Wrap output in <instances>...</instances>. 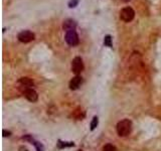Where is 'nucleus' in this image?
<instances>
[{"label": "nucleus", "instance_id": "4468645a", "mask_svg": "<svg viewBox=\"0 0 161 151\" xmlns=\"http://www.w3.org/2000/svg\"><path fill=\"white\" fill-rule=\"evenodd\" d=\"M80 2V0H70L69 1V7L70 8H75L78 5Z\"/></svg>", "mask_w": 161, "mask_h": 151}, {"label": "nucleus", "instance_id": "39448f33", "mask_svg": "<svg viewBox=\"0 0 161 151\" xmlns=\"http://www.w3.org/2000/svg\"><path fill=\"white\" fill-rule=\"evenodd\" d=\"M84 71V63L83 59L80 57H77L73 59L71 62V72L75 73L76 75L80 74Z\"/></svg>", "mask_w": 161, "mask_h": 151}, {"label": "nucleus", "instance_id": "7ed1b4c3", "mask_svg": "<svg viewBox=\"0 0 161 151\" xmlns=\"http://www.w3.org/2000/svg\"><path fill=\"white\" fill-rule=\"evenodd\" d=\"M17 38L20 43H28L30 42H32L35 38V35L33 33H31L30 30H22L21 33H18L17 35Z\"/></svg>", "mask_w": 161, "mask_h": 151}, {"label": "nucleus", "instance_id": "f03ea898", "mask_svg": "<svg viewBox=\"0 0 161 151\" xmlns=\"http://www.w3.org/2000/svg\"><path fill=\"white\" fill-rule=\"evenodd\" d=\"M135 11L132 7H124L120 11V18L125 22H130L134 19Z\"/></svg>", "mask_w": 161, "mask_h": 151}, {"label": "nucleus", "instance_id": "f257e3e1", "mask_svg": "<svg viewBox=\"0 0 161 151\" xmlns=\"http://www.w3.org/2000/svg\"><path fill=\"white\" fill-rule=\"evenodd\" d=\"M131 130H132V123L131 121L127 120V119L120 121L117 124V132L119 136H122V137L127 136L130 134Z\"/></svg>", "mask_w": 161, "mask_h": 151}, {"label": "nucleus", "instance_id": "dca6fc26", "mask_svg": "<svg viewBox=\"0 0 161 151\" xmlns=\"http://www.w3.org/2000/svg\"><path fill=\"white\" fill-rule=\"evenodd\" d=\"M122 1H123V2H129L130 0H122Z\"/></svg>", "mask_w": 161, "mask_h": 151}, {"label": "nucleus", "instance_id": "2eb2a0df", "mask_svg": "<svg viewBox=\"0 0 161 151\" xmlns=\"http://www.w3.org/2000/svg\"><path fill=\"white\" fill-rule=\"evenodd\" d=\"M34 144H35V146H37V151H42V145H41V144L38 143V142H35Z\"/></svg>", "mask_w": 161, "mask_h": 151}, {"label": "nucleus", "instance_id": "6e6552de", "mask_svg": "<svg viewBox=\"0 0 161 151\" xmlns=\"http://www.w3.org/2000/svg\"><path fill=\"white\" fill-rule=\"evenodd\" d=\"M23 93H24L25 98L28 101H30V102H37L38 99V95L33 89H28V90L24 91Z\"/></svg>", "mask_w": 161, "mask_h": 151}, {"label": "nucleus", "instance_id": "20e7f679", "mask_svg": "<svg viewBox=\"0 0 161 151\" xmlns=\"http://www.w3.org/2000/svg\"><path fill=\"white\" fill-rule=\"evenodd\" d=\"M65 39L66 43L71 45V47H75V45H77L79 43V35L76 33V30H71L66 33Z\"/></svg>", "mask_w": 161, "mask_h": 151}, {"label": "nucleus", "instance_id": "f8f14e48", "mask_svg": "<svg viewBox=\"0 0 161 151\" xmlns=\"http://www.w3.org/2000/svg\"><path fill=\"white\" fill-rule=\"evenodd\" d=\"M104 151H118L117 148L112 144H107L104 146Z\"/></svg>", "mask_w": 161, "mask_h": 151}, {"label": "nucleus", "instance_id": "423d86ee", "mask_svg": "<svg viewBox=\"0 0 161 151\" xmlns=\"http://www.w3.org/2000/svg\"><path fill=\"white\" fill-rule=\"evenodd\" d=\"M18 85L20 86L21 89H23V92L28 89H31L33 87V81L29 79V78H20L18 81Z\"/></svg>", "mask_w": 161, "mask_h": 151}, {"label": "nucleus", "instance_id": "9b49d317", "mask_svg": "<svg viewBox=\"0 0 161 151\" xmlns=\"http://www.w3.org/2000/svg\"><path fill=\"white\" fill-rule=\"evenodd\" d=\"M104 44L108 48H112V36L111 35H106L104 38Z\"/></svg>", "mask_w": 161, "mask_h": 151}, {"label": "nucleus", "instance_id": "1a4fd4ad", "mask_svg": "<svg viewBox=\"0 0 161 151\" xmlns=\"http://www.w3.org/2000/svg\"><path fill=\"white\" fill-rule=\"evenodd\" d=\"M82 82H83L82 78H80V76H76L70 82V89L71 90H77V89H79V87L80 86V84H82Z\"/></svg>", "mask_w": 161, "mask_h": 151}, {"label": "nucleus", "instance_id": "9d476101", "mask_svg": "<svg viewBox=\"0 0 161 151\" xmlns=\"http://www.w3.org/2000/svg\"><path fill=\"white\" fill-rule=\"evenodd\" d=\"M74 116L77 118V119H82V118H84V116H85V114H84V112H83V110L82 109H77L75 111V113H74Z\"/></svg>", "mask_w": 161, "mask_h": 151}, {"label": "nucleus", "instance_id": "ddd939ff", "mask_svg": "<svg viewBox=\"0 0 161 151\" xmlns=\"http://www.w3.org/2000/svg\"><path fill=\"white\" fill-rule=\"evenodd\" d=\"M98 123H99V121H98V117H94L93 118V121L91 123V130L95 129V128L98 126Z\"/></svg>", "mask_w": 161, "mask_h": 151}, {"label": "nucleus", "instance_id": "0eeeda50", "mask_svg": "<svg viewBox=\"0 0 161 151\" xmlns=\"http://www.w3.org/2000/svg\"><path fill=\"white\" fill-rule=\"evenodd\" d=\"M76 27H77V22L74 19H71V18L66 19L64 21V23H62V28H64V30H66V33L71 30H75Z\"/></svg>", "mask_w": 161, "mask_h": 151}]
</instances>
